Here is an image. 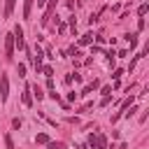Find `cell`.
I'll list each match as a JSON object with an SVG mask.
<instances>
[{
  "mask_svg": "<svg viewBox=\"0 0 149 149\" xmlns=\"http://www.w3.org/2000/svg\"><path fill=\"white\" fill-rule=\"evenodd\" d=\"M5 58H7V61L14 58V33L5 35Z\"/></svg>",
  "mask_w": 149,
  "mask_h": 149,
  "instance_id": "obj_3",
  "label": "cell"
},
{
  "mask_svg": "<svg viewBox=\"0 0 149 149\" xmlns=\"http://www.w3.org/2000/svg\"><path fill=\"white\" fill-rule=\"evenodd\" d=\"M14 2L16 0H5V19L12 16V9H14Z\"/></svg>",
  "mask_w": 149,
  "mask_h": 149,
  "instance_id": "obj_7",
  "label": "cell"
},
{
  "mask_svg": "<svg viewBox=\"0 0 149 149\" xmlns=\"http://www.w3.org/2000/svg\"><path fill=\"white\" fill-rule=\"evenodd\" d=\"M16 72H19V77H23V74H26V65H23V63H19V68H16Z\"/></svg>",
  "mask_w": 149,
  "mask_h": 149,
  "instance_id": "obj_13",
  "label": "cell"
},
{
  "mask_svg": "<svg viewBox=\"0 0 149 149\" xmlns=\"http://www.w3.org/2000/svg\"><path fill=\"white\" fill-rule=\"evenodd\" d=\"M91 42H93V35H91V33H88V35H84V37L79 40V44H91Z\"/></svg>",
  "mask_w": 149,
  "mask_h": 149,
  "instance_id": "obj_10",
  "label": "cell"
},
{
  "mask_svg": "<svg viewBox=\"0 0 149 149\" xmlns=\"http://www.w3.org/2000/svg\"><path fill=\"white\" fill-rule=\"evenodd\" d=\"M33 2L35 0H23V19L30 16V9H33Z\"/></svg>",
  "mask_w": 149,
  "mask_h": 149,
  "instance_id": "obj_6",
  "label": "cell"
},
{
  "mask_svg": "<svg viewBox=\"0 0 149 149\" xmlns=\"http://www.w3.org/2000/svg\"><path fill=\"white\" fill-rule=\"evenodd\" d=\"M47 5V0H37V7H44Z\"/></svg>",
  "mask_w": 149,
  "mask_h": 149,
  "instance_id": "obj_15",
  "label": "cell"
},
{
  "mask_svg": "<svg viewBox=\"0 0 149 149\" xmlns=\"http://www.w3.org/2000/svg\"><path fill=\"white\" fill-rule=\"evenodd\" d=\"M88 144H91V149H107V137L102 133H91Z\"/></svg>",
  "mask_w": 149,
  "mask_h": 149,
  "instance_id": "obj_1",
  "label": "cell"
},
{
  "mask_svg": "<svg viewBox=\"0 0 149 149\" xmlns=\"http://www.w3.org/2000/svg\"><path fill=\"white\" fill-rule=\"evenodd\" d=\"M5 144H7V149H14V142H12L9 135H5Z\"/></svg>",
  "mask_w": 149,
  "mask_h": 149,
  "instance_id": "obj_14",
  "label": "cell"
},
{
  "mask_svg": "<svg viewBox=\"0 0 149 149\" xmlns=\"http://www.w3.org/2000/svg\"><path fill=\"white\" fill-rule=\"evenodd\" d=\"M147 9H149V5H147V2H142V5H140V9H137V14H140V16H144V14H147Z\"/></svg>",
  "mask_w": 149,
  "mask_h": 149,
  "instance_id": "obj_11",
  "label": "cell"
},
{
  "mask_svg": "<svg viewBox=\"0 0 149 149\" xmlns=\"http://www.w3.org/2000/svg\"><path fill=\"white\" fill-rule=\"evenodd\" d=\"M23 105H26V107H30V105H33V95H30V86H26V88H23Z\"/></svg>",
  "mask_w": 149,
  "mask_h": 149,
  "instance_id": "obj_5",
  "label": "cell"
},
{
  "mask_svg": "<svg viewBox=\"0 0 149 149\" xmlns=\"http://www.w3.org/2000/svg\"><path fill=\"white\" fill-rule=\"evenodd\" d=\"M9 98V77L0 74V102H7Z\"/></svg>",
  "mask_w": 149,
  "mask_h": 149,
  "instance_id": "obj_2",
  "label": "cell"
},
{
  "mask_svg": "<svg viewBox=\"0 0 149 149\" xmlns=\"http://www.w3.org/2000/svg\"><path fill=\"white\" fill-rule=\"evenodd\" d=\"M42 72L47 74V79H51V77H54V68H51V65H44V68H42Z\"/></svg>",
  "mask_w": 149,
  "mask_h": 149,
  "instance_id": "obj_9",
  "label": "cell"
},
{
  "mask_svg": "<svg viewBox=\"0 0 149 149\" xmlns=\"http://www.w3.org/2000/svg\"><path fill=\"white\" fill-rule=\"evenodd\" d=\"M47 147H49V149H63V142H49Z\"/></svg>",
  "mask_w": 149,
  "mask_h": 149,
  "instance_id": "obj_12",
  "label": "cell"
},
{
  "mask_svg": "<svg viewBox=\"0 0 149 149\" xmlns=\"http://www.w3.org/2000/svg\"><path fill=\"white\" fill-rule=\"evenodd\" d=\"M35 140H37V142H40V144H49V142H51V140H49V135H47V133H37V137H35Z\"/></svg>",
  "mask_w": 149,
  "mask_h": 149,
  "instance_id": "obj_8",
  "label": "cell"
},
{
  "mask_svg": "<svg viewBox=\"0 0 149 149\" xmlns=\"http://www.w3.org/2000/svg\"><path fill=\"white\" fill-rule=\"evenodd\" d=\"M14 44L19 47V49H26V42H23V28L16 23L14 26Z\"/></svg>",
  "mask_w": 149,
  "mask_h": 149,
  "instance_id": "obj_4",
  "label": "cell"
},
{
  "mask_svg": "<svg viewBox=\"0 0 149 149\" xmlns=\"http://www.w3.org/2000/svg\"><path fill=\"white\" fill-rule=\"evenodd\" d=\"M116 149H126V144H119V147H116Z\"/></svg>",
  "mask_w": 149,
  "mask_h": 149,
  "instance_id": "obj_16",
  "label": "cell"
}]
</instances>
